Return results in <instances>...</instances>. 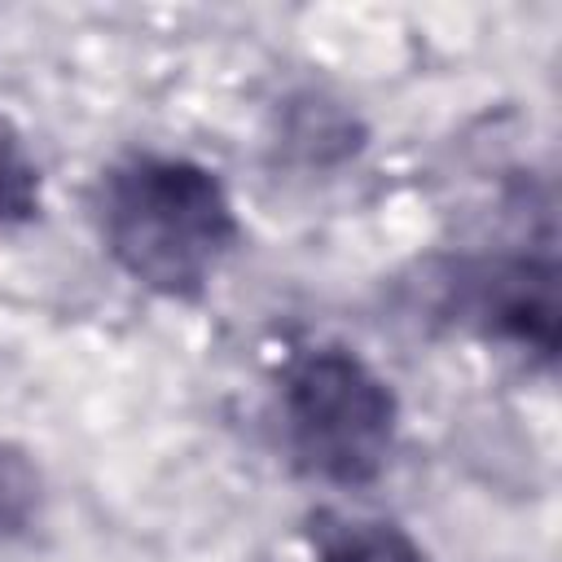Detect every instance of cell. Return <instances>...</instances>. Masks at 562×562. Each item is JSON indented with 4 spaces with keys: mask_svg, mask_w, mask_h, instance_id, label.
<instances>
[{
    "mask_svg": "<svg viewBox=\"0 0 562 562\" xmlns=\"http://www.w3.org/2000/svg\"><path fill=\"white\" fill-rule=\"evenodd\" d=\"M290 461L329 487L373 483L400 439V400L391 382L351 347L325 342L290 360L277 391Z\"/></svg>",
    "mask_w": 562,
    "mask_h": 562,
    "instance_id": "2",
    "label": "cell"
},
{
    "mask_svg": "<svg viewBox=\"0 0 562 562\" xmlns=\"http://www.w3.org/2000/svg\"><path fill=\"white\" fill-rule=\"evenodd\" d=\"M40 215V162L9 114H0V228H22Z\"/></svg>",
    "mask_w": 562,
    "mask_h": 562,
    "instance_id": "5",
    "label": "cell"
},
{
    "mask_svg": "<svg viewBox=\"0 0 562 562\" xmlns=\"http://www.w3.org/2000/svg\"><path fill=\"white\" fill-rule=\"evenodd\" d=\"M457 312L483 338L553 360L558 272L549 255H496L457 272Z\"/></svg>",
    "mask_w": 562,
    "mask_h": 562,
    "instance_id": "3",
    "label": "cell"
},
{
    "mask_svg": "<svg viewBox=\"0 0 562 562\" xmlns=\"http://www.w3.org/2000/svg\"><path fill=\"white\" fill-rule=\"evenodd\" d=\"M40 514V474L31 461L0 443V544L18 540Z\"/></svg>",
    "mask_w": 562,
    "mask_h": 562,
    "instance_id": "6",
    "label": "cell"
},
{
    "mask_svg": "<svg viewBox=\"0 0 562 562\" xmlns=\"http://www.w3.org/2000/svg\"><path fill=\"white\" fill-rule=\"evenodd\" d=\"M312 562H426V549L395 518L321 509L312 518Z\"/></svg>",
    "mask_w": 562,
    "mask_h": 562,
    "instance_id": "4",
    "label": "cell"
},
{
    "mask_svg": "<svg viewBox=\"0 0 562 562\" xmlns=\"http://www.w3.org/2000/svg\"><path fill=\"white\" fill-rule=\"evenodd\" d=\"M92 220L119 272L162 299H198L241 241L224 180L180 154L110 162L92 189Z\"/></svg>",
    "mask_w": 562,
    "mask_h": 562,
    "instance_id": "1",
    "label": "cell"
}]
</instances>
